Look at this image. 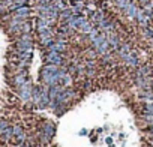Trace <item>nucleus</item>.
Wrapping results in <instances>:
<instances>
[{
	"instance_id": "obj_1",
	"label": "nucleus",
	"mask_w": 153,
	"mask_h": 147,
	"mask_svg": "<svg viewBox=\"0 0 153 147\" xmlns=\"http://www.w3.org/2000/svg\"><path fill=\"white\" fill-rule=\"evenodd\" d=\"M32 90H33V84H32V81H30V80H27V81H26L23 86H20L18 89H15V92H17L18 98H20V99H23L24 102L32 101Z\"/></svg>"
},
{
	"instance_id": "obj_2",
	"label": "nucleus",
	"mask_w": 153,
	"mask_h": 147,
	"mask_svg": "<svg viewBox=\"0 0 153 147\" xmlns=\"http://www.w3.org/2000/svg\"><path fill=\"white\" fill-rule=\"evenodd\" d=\"M44 63H53V65L62 66L65 63V57L62 53H57V51H44Z\"/></svg>"
},
{
	"instance_id": "obj_3",
	"label": "nucleus",
	"mask_w": 153,
	"mask_h": 147,
	"mask_svg": "<svg viewBox=\"0 0 153 147\" xmlns=\"http://www.w3.org/2000/svg\"><path fill=\"white\" fill-rule=\"evenodd\" d=\"M12 47L18 51H33L35 41H23V39H12Z\"/></svg>"
},
{
	"instance_id": "obj_4",
	"label": "nucleus",
	"mask_w": 153,
	"mask_h": 147,
	"mask_svg": "<svg viewBox=\"0 0 153 147\" xmlns=\"http://www.w3.org/2000/svg\"><path fill=\"white\" fill-rule=\"evenodd\" d=\"M12 14V17H17V18H23V20H29L30 18V15H32V8L29 6V5H26V6H20V8H17L14 12H11Z\"/></svg>"
},
{
	"instance_id": "obj_5",
	"label": "nucleus",
	"mask_w": 153,
	"mask_h": 147,
	"mask_svg": "<svg viewBox=\"0 0 153 147\" xmlns=\"http://www.w3.org/2000/svg\"><path fill=\"white\" fill-rule=\"evenodd\" d=\"M107 15H105V11L104 9H98V11H95V12H90L89 14V21L90 23H93L95 26H98L104 18H105Z\"/></svg>"
},
{
	"instance_id": "obj_6",
	"label": "nucleus",
	"mask_w": 153,
	"mask_h": 147,
	"mask_svg": "<svg viewBox=\"0 0 153 147\" xmlns=\"http://www.w3.org/2000/svg\"><path fill=\"white\" fill-rule=\"evenodd\" d=\"M123 62H125L128 66H131V68H137L138 65H141V63H140V57H138V54H137L134 50L123 59Z\"/></svg>"
},
{
	"instance_id": "obj_7",
	"label": "nucleus",
	"mask_w": 153,
	"mask_h": 147,
	"mask_svg": "<svg viewBox=\"0 0 153 147\" xmlns=\"http://www.w3.org/2000/svg\"><path fill=\"white\" fill-rule=\"evenodd\" d=\"M138 8L140 6H137L132 0L128 3V6L125 8V11H123V14L128 17V18H131V20H135V15H137V11H138Z\"/></svg>"
},
{
	"instance_id": "obj_8",
	"label": "nucleus",
	"mask_w": 153,
	"mask_h": 147,
	"mask_svg": "<svg viewBox=\"0 0 153 147\" xmlns=\"http://www.w3.org/2000/svg\"><path fill=\"white\" fill-rule=\"evenodd\" d=\"M41 131L44 132V134H47L48 137H51L53 138V135L56 134V125L53 123V122H44L42 123V126H41Z\"/></svg>"
},
{
	"instance_id": "obj_9",
	"label": "nucleus",
	"mask_w": 153,
	"mask_h": 147,
	"mask_svg": "<svg viewBox=\"0 0 153 147\" xmlns=\"http://www.w3.org/2000/svg\"><path fill=\"white\" fill-rule=\"evenodd\" d=\"M84 56H86V59H96V57L99 56V53L96 51L95 47H87V48L84 50Z\"/></svg>"
},
{
	"instance_id": "obj_10",
	"label": "nucleus",
	"mask_w": 153,
	"mask_h": 147,
	"mask_svg": "<svg viewBox=\"0 0 153 147\" xmlns=\"http://www.w3.org/2000/svg\"><path fill=\"white\" fill-rule=\"evenodd\" d=\"M141 32H143V36L146 39H153V26H147V27H141Z\"/></svg>"
},
{
	"instance_id": "obj_11",
	"label": "nucleus",
	"mask_w": 153,
	"mask_h": 147,
	"mask_svg": "<svg viewBox=\"0 0 153 147\" xmlns=\"http://www.w3.org/2000/svg\"><path fill=\"white\" fill-rule=\"evenodd\" d=\"M131 2V0H116L114 2V5H116V8L120 11V12H123L125 11V8L128 6V3Z\"/></svg>"
},
{
	"instance_id": "obj_12",
	"label": "nucleus",
	"mask_w": 153,
	"mask_h": 147,
	"mask_svg": "<svg viewBox=\"0 0 153 147\" xmlns=\"http://www.w3.org/2000/svg\"><path fill=\"white\" fill-rule=\"evenodd\" d=\"M140 98L144 99V101H153V92H150V90H143V92L140 93Z\"/></svg>"
},
{
	"instance_id": "obj_13",
	"label": "nucleus",
	"mask_w": 153,
	"mask_h": 147,
	"mask_svg": "<svg viewBox=\"0 0 153 147\" xmlns=\"http://www.w3.org/2000/svg\"><path fill=\"white\" fill-rule=\"evenodd\" d=\"M9 126H11V123L6 119H0V135H2L6 131V128H9Z\"/></svg>"
},
{
	"instance_id": "obj_14",
	"label": "nucleus",
	"mask_w": 153,
	"mask_h": 147,
	"mask_svg": "<svg viewBox=\"0 0 153 147\" xmlns=\"http://www.w3.org/2000/svg\"><path fill=\"white\" fill-rule=\"evenodd\" d=\"M143 114H153V104H143Z\"/></svg>"
},
{
	"instance_id": "obj_15",
	"label": "nucleus",
	"mask_w": 153,
	"mask_h": 147,
	"mask_svg": "<svg viewBox=\"0 0 153 147\" xmlns=\"http://www.w3.org/2000/svg\"><path fill=\"white\" fill-rule=\"evenodd\" d=\"M78 134H80V135H86V134H87V131H86V129H83V131H80Z\"/></svg>"
},
{
	"instance_id": "obj_16",
	"label": "nucleus",
	"mask_w": 153,
	"mask_h": 147,
	"mask_svg": "<svg viewBox=\"0 0 153 147\" xmlns=\"http://www.w3.org/2000/svg\"><path fill=\"white\" fill-rule=\"evenodd\" d=\"M107 2H113V3H114V2H116V0H107Z\"/></svg>"
}]
</instances>
